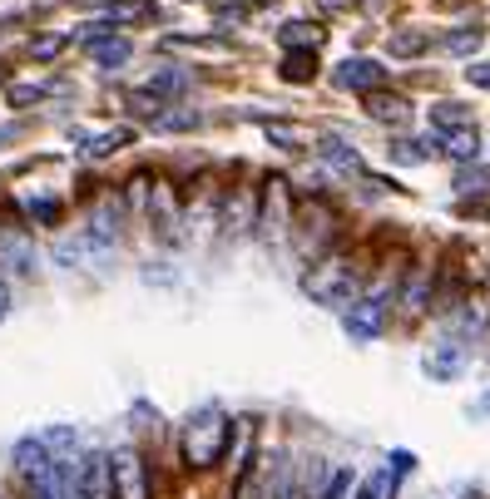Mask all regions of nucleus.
<instances>
[{
  "label": "nucleus",
  "instance_id": "nucleus-18",
  "mask_svg": "<svg viewBox=\"0 0 490 499\" xmlns=\"http://www.w3.org/2000/svg\"><path fill=\"white\" fill-rule=\"evenodd\" d=\"M278 40H283V45H312L317 30H307V20H287V25L278 30Z\"/></svg>",
  "mask_w": 490,
  "mask_h": 499
},
{
  "label": "nucleus",
  "instance_id": "nucleus-15",
  "mask_svg": "<svg viewBox=\"0 0 490 499\" xmlns=\"http://www.w3.org/2000/svg\"><path fill=\"white\" fill-rule=\"evenodd\" d=\"M431 124L436 129H461V124H471V109H466V104H436L431 109Z\"/></svg>",
  "mask_w": 490,
  "mask_h": 499
},
{
  "label": "nucleus",
  "instance_id": "nucleus-28",
  "mask_svg": "<svg viewBox=\"0 0 490 499\" xmlns=\"http://www.w3.org/2000/svg\"><path fill=\"white\" fill-rule=\"evenodd\" d=\"M471 84H481V89H490V65H471Z\"/></svg>",
  "mask_w": 490,
  "mask_h": 499
},
{
  "label": "nucleus",
  "instance_id": "nucleus-5",
  "mask_svg": "<svg viewBox=\"0 0 490 499\" xmlns=\"http://www.w3.org/2000/svg\"><path fill=\"white\" fill-rule=\"evenodd\" d=\"M114 499H149V480H144V460L139 450H114Z\"/></svg>",
  "mask_w": 490,
  "mask_h": 499
},
{
  "label": "nucleus",
  "instance_id": "nucleus-29",
  "mask_svg": "<svg viewBox=\"0 0 490 499\" xmlns=\"http://www.w3.org/2000/svg\"><path fill=\"white\" fill-rule=\"evenodd\" d=\"M5 312H10V287H5V278H0V322H5Z\"/></svg>",
  "mask_w": 490,
  "mask_h": 499
},
{
  "label": "nucleus",
  "instance_id": "nucleus-25",
  "mask_svg": "<svg viewBox=\"0 0 490 499\" xmlns=\"http://www.w3.org/2000/svg\"><path fill=\"white\" fill-rule=\"evenodd\" d=\"M40 94H45L40 84H15V89H10V104H35Z\"/></svg>",
  "mask_w": 490,
  "mask_h": 499
},
{
  "label": "nucleus",
  "instance_id": "nucleus-20",
  "mask_svg": "<svg viewBox=\"0 0 490 499\" xmlns=\"http://www.w3.org/2000/svg\"><path fill=\"white\" fill-rule=\"evenodd\" d=\"M322 164H337V168H357V154H352L347 144L327 139V144H322Z\"/></svg>",
  "mask_w": 490,
  "mask_h": 499
},
{
  "label": "nucleus",
  "instance_id": "nucleus-4",
  "mask_svg": "<svg viewBox=\"0 0 490 499\" xmlns=\"http://www.w3.org/2000/svg\"><path fill=\"white\" fill-rule=\"evenodd\" d=\"M258 222H263V238L278 242L287 232V188L283 178H268L263 193H258Z\"/></svg>",
  "mask_w": 490,
  "mask_h": 499
},
{
  "label": "nucleus",
  "instance_id": "nucleus-16",
  "mask_svg": "<svg viewBox=\"0 0 490 499\" xmlns=\"http://www.w3.org/2000/svg\"><path fill=\"white\" fill-rule=\"evenodd\" d=\"M481 45V25H466V30H451L446 35V55H471Z\"/></svg>",
  "mask_w": 490,
  "mask_h": 499
},
{
  "label": "nucleus",
  "instance_id": "nucleus-9",
  "mask_svg": "<svg viewBox=\"0 0 490 499\" xmlns=\"http://www.w3.org/2000/svg\"><path fill=\"white\" fill-rule=\"evenodd\" d=\"M461 371H466L461 342H446V346H436V352H426V376L431 381H451V376H461Z\"/></svg>",
  "mask_w": 490,
  "mask_h": 499
},
{
  "label": "nucleus",
  "instance_id": "nucleus-26",
  "mask_svg": "<svg viewBox=\"0 0 490 499\" xmlns=\"http://www.w3.org/2000/svg\"><path fill=\"white\" fill-rule=\"evenodd\" d=\"M268 139H278V148H297V134L283 129V124H268Z\"/></svg>",
  "mask_w": 490,
  "mask_h": 499
},
{
  "label": "nucleus",
  "instance_id": "nucleus-11",
  "mask_svg": "<svg viewBox=\"0 0 490 499\" xmlns=\"http://www.w3.org/2000/svg\"><path fill=\"white\" fill-rule=\"evenodd\" d=\"M0 258H5L15 272H30V268H35V248H30L20 232H0Z\"/></svg>",
  "mask_w": 490,
  "mask_h": 499
},
{
  "label": "nucleus",
  "instance_id": "nucleus-17",
  "mask_svg": "<svg viewBox=\"0 0 490 499\" xmlns=\"http://www.w3.org/2000/svg\"><path fill=\"white\" fill-rule=\"evenodd\" d=\"M426 45H431V40H426L421 30H401V35H391V50H396V55H421Z\"/></svg>",
  "mask_w": 490,
  "mask_h": 499
},
{
  "label": "nucleus",
  "instance_id": "nucleus-23",
  "mask_svg": "<svg viewBox=\"0 0 490 499\" xmlns=\"http://www.w3.org/2000/svg\"><path fill=\"white\" fill-rule=\"evenodd\" d=\"M387 494H391V475H382V470H377V475H372V480L362 485V490L352 494V499H387Z\"/></svg>",
  "mask_w": 490,
  "mask_h": 499
},
{
  "label": "nucleus",
  "instance_id": "nucleus-2",
  "mask_svg": "<svg viewBox=\"0 0 490 499\" xmlns=\"http://www.w3.org/2000/svg\"><path fill=\"white\" fill-rule=\"evenodd\" d=\"M357 292V272L347 268V258H327V268L307 278V297L322 306H347Z\"/></svg>",
  "mask_w": 490,
  "mask_h": 499
},
{
  "label": "nucleus",
  "instance_id": "nucleus-6",
  "mask_svg": "<svg viewBox=\"0 0 490 499\" xmlns=\"http://www.w3.org/2000/svg\"><path fill=\"white\" fill-rule=\"evenodd\" d=\"M332 84H337V89L372 94V89H382V84H387V70H382L377 60H342V65L332 70Z\"/></svg>",
  "mask_w": 490,
  "mask_h": 499
},
{
  "label": "nucleus",
  "instance_id": "nucleus-1",
  "mask_svg": "<svg viewBox=\"0 0 490 499\" xmlns=\"http://www.w3.org/2000/svg\"><path fill=\"white\" fill-rule=\"evenodd\" d=\"M179 450H184V460H189L193 470H208V465H218V460H223V450H228V416H223L218 406L193 410V416L184 420Z\"/></svg>",
  "mask_w": 490,
  "mask_h": 499
},
{
  "label": "nucleus",
  "instance_id": "nucleus-21",
  "mask_svg": "<svg viewBox=\"0 0 490 499\" xmlns=\"http://www.w3.org/2000/svg\"><path fill=\"white\" fill-rule=\"evenodd\" d=\"M416 144H421V139H401V144H391V158H396V164H426L431 154H426V148H416Z\"/></svg>",
  "mask_w": 490,
  "mask_h": 499
},
{
  "label": "nucleus",
  "instance_id": "nucleus-14",
  "mask_svg": "<svg viewBox=\"0 0 490 499\" xmlns=\"http://www.w3.org/2000/svg\"><path fill=\"white\" fill-rule=\"evenodd\" d=\"M90 55H95V65H104V70H119L134 50H129V40H95V45H90Z\"/></svg>",
  "mask_w": 490,
  "mask_h": 499
},
{
  "label": "nucleus",
  "instance_id": "nucleus-8",
  "mask_svg": "<svg viewBox=\"0 0 490 499\" xmlns=\"http://www.w3.org/2000/svg\"><path fill=\"white\" fill-rule=\"evenodd\" d=\"M367 119H377V124H411V104H406L401 94L372 89L367 94Z\"/></svg>",
  "mask_w": 490,
  "mask_h": 499
},
{
  "label": "nucleus",
  "instance_id": "nucleus-22",
  "mask_svg": "<svg viewBox=\"0 0 490 499\" xmlns=\"http://www.w3.org/2000/svg\"><path fill=\"white\" fill-rule=\"evenodd\" d=\"M124 139H129V129H109V134H99V139L90 144L85 154H90V158H99V154H114V148H119Z\"/></svg>",
  "mask_w": 490,
  "mask_h": 499
},
{
  "label": "nucleus",
  "instance_id": "nucleus-13",
  "mask_svg": "<svg viewBox=\"0 0 490 499\" xmlns=\"http://www.w3.org/2000/svg\"><path fill=\"white\" fill-rule=\"evenodd\" d=\"M154 0H114L109 5V25H134V20H154Z\"/></svg>",
  "mask_w": 490,
  "mask_h": 499
},
{
  "label": "nucleus",
  "instance_id": "nucleus-12",
  "mask_svg": "<svg viewBox=\"0 0 490 499\" xmlns=\"http://www.w3.org/2000/svg\"><path fill=\"white\" fill-rule=\"evenodd\" d=\"M283 80L287 84H312L317 80V55H312V50H293V55L283 60Z\"/></svg>",
  "mask_w": 490,
  "mask_h": 499
},
{
  "label": "nucleus",
  "instance_id": "nucleus-19",
  "mask_svg": "<svg viewBox=\"0 0 490 499\" xmlns=\"http://www.w3.org/2000/svg\"><path fill=\"white\" fill-rule=\"evenodd\" d=\"M154 124H159V129H193L198 114L193 109H164V114H154Z\"/></svg>",
  "mask_w": 490,
  "mask_h": 499
},
{
  "label": "nucleus",
  "instance_id": "nucleus-3",
  "mask_svg": "<svg viewBox=\"0 0 490 499\" xmlns=\"http://www.w3.org/2000/svg\"><path fill=\"white\" fill-rule=\"evenodd\" d=\"M387 306H391V287L362 297V302L347 312V336L352 342H372V336L382 332V322H387Z\"/></svg>",
  "mask_w": 490,
  "mask_h": 499
},
{
  "label": "nucleus",
  "instance_id": "nucleus-24",
  "mask_svg": "<svg viewBox=\"0 0 490 499\" xmlns=\"http://www.w3.org/2000/svg\"><path fill=\"white\" fill-rule=\"evenodd\" d=\"M60 50H65V40H60V35H45V40H35V45H30V55H35V60H50V55H60Z\"/></svg>",
  "mask_w": 490,
  "mask_h": 499
},
{
  "label": "nucleus",
  "instance_id": "nucleus-27",
  "mask_svg": "<svg viewBox=\"0 0 490 499\" xmlns=\"http://www.w3.org/2000/svg\"><path fill=\"white\" fill-rule=\"evenodd\" d=\"M30 213H35V218H45V222H55L60 203H55V198H35V203H30Z\"/></svg>",
  "mask_w": 490,
  "mask_h": 499
},
{
  "label": "nucleus",
  "instance_id": "nucleus-10",
  "mask_svg": "<svg viewBox=\"0 0 490 499\" xmlns=\"http://www.w3.org/2000/svg\"><path fill=\"white\" fill-rule=\"evenodd\" d=\"M441 154H451L456 164H471V158L481 154V134H476V124H461L456 134H446V139H441Z\"/></svg>",
  "mask_w": 490,
  "mask_h": 499
},
{
  "label": "nucleus",
  "instance_id": "nucleus-7",
  "mask_svg": "<svg viewBox=\"0 0 490 499\" xmlns=\"http://www.w3.org/2000/svg\"><path fill=\"white\" fill-rule=\"evenodd\" d=\"M80 494H85V499H114V465H109V455H85V460H80Z\"/></svg>",
  "mask_w": 490,
  "mask_h": 499
}]
</instances>
